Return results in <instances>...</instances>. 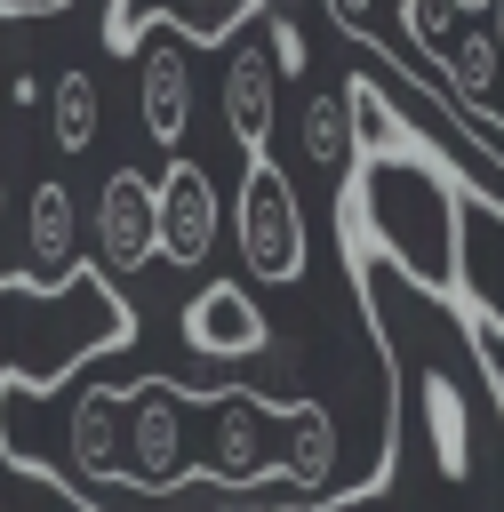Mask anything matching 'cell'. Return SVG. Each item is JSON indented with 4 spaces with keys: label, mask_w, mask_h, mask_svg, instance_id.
<instances>
[{
    "label": "cell",
    "mask_w": 504,
    "mask_h": 512,
    "mask_svg": "<svg viewBox=\"0 0 504 512\" xmlns=\"http://www.w3.org/2000/svg\"><path fill=\"white\" fill-rule=\"evenodd\" d=\"M248 16H256V0H192V24H184V32L208 48V40H232ZM144 24H152V0H112V8H104V48H120V56H128Z\"/></svg>",
    "instance_id": "ba28073f"
},
{
    "label": "cell",
    "mask_w": 504,
    "mask_h": 512,
    "mask_svg": "<svg viewBox=\"0 0 504 512\" xmlns=\"http://www.w3.org/2000/svg\"><path fill=\"white\" fill-rule=\"evenodd\" d=\"M80 272V192L64 176L32 184V208H24V280L32 288H64Z\"/></svg>",
    "instance_id": "52a82bcc"
},
{
    "label": "cell",
    "mask_w": 504,
    "mask_h": 512,
    "mask_svg": "<svg viewBox=\"0 0 504 512\" xmlns=\"http://www.w3.org/2000/svg\"><path fill=\"white\" fill-rule=\"evenodd\" d=\"M184 344L200 360H248V352H272V320L240 280H208L184 296Z\"/></svg>",
    "instance_id": "5b68a950"
},
{
    "label": "cell",
    "mask_w": 504,
    "mask_h": 512,
    "mask_svg": "<svg viewBox=\"0 0 504 512\" xmlns=\"http://www.w3.org/2000/svg\"><path fill=\"white\" fill-rule=\"evenodd\" d=\"M48 144L56 152H88L96 144V120H104V88H96V72H80V64H64L56 80H48Z\"/></svg>",
    "instance_id": "9c48e42d"
},
{
    "label": "cell",
    "mask_w": 504,
    "mask_h": 512,
    "mask_svg": "<svg viewBox=\"0 0 504 512\" xmlns=\"http://www.w3.org/2000/svg\"><path fill=\"white\" fill-rule=\"evenodd\" d=\"M320 8L336 16V32H352V40H368V48L392 40V0H320Z\"/></svg>",
    "instance_id": "30bf717a"
},
{
    "label": "cell",
    "mask_w": 504,
    "mask_h": 512,
    "mask_svg": "<svg viewBox=\"0 0 504 512\" xmlns=\"http://www.w3.org/2000/svg\"><path fill=\"white\" fill-rule=\"evenodd\" d=\"M472 360H480L488 384L504 392V328H496V320H472Z\"/></svg>",
    "instance_id": "8fae6325"
},
{
    "label": "cell",
    "mask_w": 504,
    "mask_h": 512,
    "mask_svg": "<svg viewBox=\"0 0 504 512\" xmlns=\"http://www.w3.org/2000/svg\"><path fill=\"white\" fill-rule=\"evenodd\" d=\"M56 8H64V0H0V16H8V24H32V16H56Z\"/></svg>",
    "instance_id": "7c38bea8"
},
{
    "label": "cell",
    "mask_w": 504,
    "mask_h": 512,
    "mask_svg": "<svg viewBox=\"0 0 504 512\" xmlns=\"http://www.w3.org/2000/svg\"><path fill=\"white\" fill-rule=\"evenodd\" d=\"M96 256L112 280H136L152 256H160V232H152V176L144 168H112L104 192H96Z\"/></svg>",
    "instance_id": "277c9868"
},
{
    "label": "cell",
    "mask_w": 504,
    "mask_h": 512,
    "mask_svg": "<svg viewBox=\"0 0 504 512\" xmlns=\"http://www.w3.org/2000/svg\"><path fill=\"white\" fill-rule=\"evenodd\" d=\"M152 232H160V256L200 272L224 240V192L200 160H168V176L152 184Z\"/></svg>",
    "instance_id": "3957f363"
},
{
    "label": "cell",
    "mask_w": 504,
    "mask_h": 512,
    "mask_svg": "<svg viewBox=\"0 0 504 512\" xmlns=\"http://www.w3.org/2000/svg\"><path fill=\"white\" fill-rule=\"evenodd\" d=\"M232 240H240V264L264 280V288H296L312 272V232H304V208H296V184L272 152H248L240 168V200H232Z\"/></svg>",
    "instance_id": "6da1fadb"
},
{
    "label": "cell",
    "mask_w": 504,
    "mask_h": 512,
    "mask_svg": "<svg viewBox=\"0 0 504 512\" xmlns=\"http://www.w3.org/2000/svg\"><path fill=\"white\" fill-rule=\"evenodd\" d=\"M272 120H280V72H272L264 32H248L224 56V128L240 152H272Z\"/></svg>",
    "instance_id": "8992f818"
},
{
    "label": "cell",
    "mask_w": 504,
    "mask_h": 512,
    "mask_svg": "<svg viewBox=\"0 0 504 512\" xmlns=\"http://www.w3.org/2000/svg\"><path fill=\"white\" fill-rule=\"evenodd\" d=\"M200 40L184 32V24H168V16H152L144 32H136V48H128V64H136V120H144V136L160 144V152H176L184 144V128H192V96H200V80H192V56Z\"/></svg>",
    "instance_id": "7a4b0ae2"
}]
</instances>
